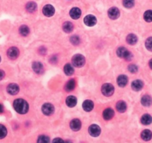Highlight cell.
<instances>
[{
	"label": "cell",
	"mask_w": 152,
	"mask_h": 143,
	"mask_svg": "<svg viewBox=\"0 0 152 143\" xmlns=\"http://www.w3.org/2000/svg\"><path fill=\"white\" fill-rule=\"evenodd\" d=\"M7 54H8V56L10 59L14 60L17 58V57L19 56V51L18 50V48H16V47H11V48H10L8 49Z\"/></svg>",
	"instance_id": "7"
},
{
	"label": "cell",
	"mask_w": 152,
	"mask_h": 143,
	"mask_svg": "<svg viewBox=\"0 0 152 143\" xmlns=\"http://www.w3.org/2000/svg\"><path fill=\"white\" fill-rule=\"evenodd\" d=\"M37 142L40 143L49 142V138L48 136H39V138H38Z\"/></svg>",
	"instance_id": "35"
},
{
	"label": "cell",
	"mask_w": 152,
	"mask_h": 143,
	"mask_svg": "<svg viewBox=\"0 0 152 143\" xmlns=\"http://www.w3.org/2000/svg\"><path fill=\"white\" fill-rule=\"evenodd\" d=\"M7 135V129L4 125L0 124V139H3Z\"/></svg>",
	"instance_id": "32"
},
{
	"label": "cell",
	"mask_w": 152,
	"mask_h": 143,
	"mask_svg": "<svg viewBox=\"0 0 152 143\" xmlns=\"http://www.w3.org/2000/svg\"><path fill=\"white\" fill-rule=\"evenodd\" d=\"M144 19L146 22H152V11L151 10H148V11H146L144 14Z\"/></svg>",
	"instance_id": "29"
},
{
	"label": "cell",
	"mask_w": 152,
	"mask_h": 143,
	"mask_svg": "<svg viewBox=\"0 0 152 143\" xmlns=\"http://www.w3.org/2000/svg\"><path fill=\"white\" fill-rule=\"evenodd\" d=\"M114 116V111L111 108H107L103 112V117L105 120H110Z\"/></svg>",
	"instance_id": "14"
},
{
	"label": "cell",
	"mask_w": 152,
	"mask_h": 143,
	"mask_svg": "<svg viewBox=\"0 0 152 143\" xmlns=\"http://www.w3.org/2000/svg\"><path fill=\"white\" fill-rule=\"evenodd\" d=\"M70 17L74 20H78L81 15V11L79 8H73L70 11Z\"/></svg>",
	"instance_id": "13"
},
{
	"label": "cell",
	"mask_w": 152,
	"mask_h": 143,
	"mask_svg": "<svg viewBox=\"0 0 152 143\" xmlns=\"http://www.w3.org/2000/svg\"><path fill=\"white\" fill-rule=\"evenodd\" d=\"M141 137L143 140H145V141H148V140H150L152 137L151 131H149V130H145V131H143V132H142Z\"/></svg>",
	"instance_id": "22"
},
{
	"label": "cell",
	"mask_w": 152,
	"mask_h": 143,
	"mask_svg": "<svg viewBox=\"0 0 152 143\" xmlns=\"http://www.w3.org/2000/svg\"><path fill=\"white\" fill-rule=\"evenodd\" d=\"M7 90H8V93L11 95H17L19 90V86L16 84H11L8 86Z\"/></svg>",
	"instance_id": "10"
},
{
	"label": "cell",
	"mask_w": 152,
	"mask_h": 143,
	"mask_svg": "<svg viewBox=\"0 0 152 143\" xmlns=\"http://www.w3.org/2000/svg\"><path fill=\"white\" fill-rule=\"evenodd\" d=\"M108 16L110 19L116 20L119 17V11L117 8H111L108 11Z\"/></svg>",
	"instance_id": "12"
},
{
	"label": "cell",
	"mask_w": 152,
	"mask_h": 143,
	"mask_svg": "<svg viewBox=\"0 0 152 143\" xmlns=\"http://www.w3.org/2000/svg\"><path fill=\"white\" fill-rule=\"evenodd\" d=\"M64 72L66 75H72L74 73V69L71 64H67L64 66Z\"/></svg>",
	"instance_id": "28"
},
{
	"label": "cell",
	"mask_w": 152,
	"mask_h": 143,
	"mask_svg": "<svg viewBox=\"0 0 152 143\" xmlns=\"http://www.w3.org/2000/svg\"><path fill=\"white\" fill-rule=\"evenodd\" d=\"M72 64L75 67H81L85 64V58L81 55H76L72 58Z\"/></svg>",
	"instance_id": "3"
},
{
	"label": "cell",
	"mask_w": 152,
	"mask_h": 143,
	"mask_svg": "<svg viewBox=\"0 0 152 143\" xmlns=\"http://www.w3.org/2000/svg\"><path fill=\"white\" fill-rule=\"evenodd\" d=\"M84 22L88 26H93L96 24L97 20H96V17H94L93 15H87L85 17Z\"/></svg>",
	"instance_id": "9"
},
{
	"label": "cell",
	"mask_w": 152,
	"mask_h": 143,
	"mask_svg": "<svg viewBox=\"0 0 152 143\" xmlns=\"http://www.w3.org/2000/svg\"><path fill=\"white\" fill-rule=\"evenodd\" d=\"M89 133L92 136H99L101 134L100 127L98 126L97 124H92L89 128Z\"/></svg>",
	"instance_id": "5"
},
{
	"label": "cell",
	"mask_w": 152,
	"mask_h": 143,
	"mask_svg": "<svg viewBox=\"0 0 152 143\" xmlns=\"http://www.w3.org/2000/svg\"><path fill=\"white\" fill-rule=\"evenodd\" d=\"M70 41L74 45H79L80 43V39L78 36H72L70 38Z\"/></svg>",
	"instance_id": "34"
},
{
	"label": "cell",
	"mask_w": 152,
	"mask_h": 143,
	"mask_svg": "<svg viewBox=\"0 0 152 143\" xmlns=\"http://www.w3.org/2000/svg\"><path fill=\"white\" fill-rule=\"evenodd\" d=\"M102 92L106 96H110L114 92V87L110 84H105L102 86Z\"/></svg>",
	"instance_id": "4"
},
{
	"label": "cell",
	"mask_w": 152,
	"mask_h": 143,
	"mask_svg": "<svg viewBox=\"0 0 152 143\" xmlns=\"http://www.w3.org/2000/svg\"><path fill=\"white\" fill-rule=\"evenodd\" d=\"M149 66H150V68L152 69V59L151 60L150 62H149Z\"/></svg>",
	"instance_id": "39"
},
{
	"label": "cell",
	"mask_w": 152,
	"mask_h": 143,
	"mask_svg": "<svg viewBox=\"0 0 152 143\" xmlns=\"http://www.w3.org/2000/svg\"><path fill=\"white\" fill-rule=\"evenodd\" d=\"M32 68H33L34 71L37 74L42 73L43 72V66L41 63L40 62H35L32 66Z\"/></svg>",
	"instance_id": "17"
},
{
	"label": "cell",
	"mask_w": 152,
	"mask_h": 143,
	"mask_svg": "<svg viewBox=\"0 0 152 143\" xmlns=\"http://www.w3.org/2000/svg\"><path fill=\"white\" fill-rule=\"evenodd\" d=\"M75 81L74 79H71L66 83V86H65V90H66V92H70V91H72L75 89Z\"/></svg>",
	"instance_id": "19"
},
{
	"label": "cell",
	"mask_w": 152,
	"mask_h": 143,
	"mask_svg": "<svg viewBox=\"0 0 152 143\" xmlns=\"http://www.w3.org/2000/svg\"><path fill=\"white\" fill-rule=\"evenodd\" d=\"M14 107L15 110L19 114H25L28 110V104L25 100L18 98L14 102Z\"/></svg>",
	"instance_id": "1"
},
{
	"label": "cell",
	"mask_w": 152,
	"mask_h": 143,
	"mask_svg": "<svg viewBox=\"0 0 152 143\" xmlns=\"http://www.w3.org/2000/svg\"><path fill=\"white\" fill-rule=\"evenodd\" d=\"M43 13L46 17H52L55 14V8L52 5H46L43 8Z\"/></svg>",
	"instance_id": "8"
},
{
	"label": "cell",
	"mask_w": 152,
	"mask_h": 143,
	"mask_svg": "<svg viewBox=\"0 0 152 143\" xmlns=\"http://www.w3.org/2000/svg\"><path fill=\"white\" fill-rule=\"evenodd\" d=\"M123 5L127 8H130L134 5V0H123Z\"/></svg>",
	"instance_id": "31"
},
{
	"label": "cell",
	"mask_w": 152,
	"mask_h": 143,
	"mask_svg": "<svg viewBox=\"0 0 152 143\" xmlns=\"http://www.w3.org/2000/svg\"><path fill=\"white\" fill-rule=\"evenodd\" d=\"M19 33H20L21 35L25 37V36H27L29 34V28L26 25H22L20 28H19Z\"/></svg>",
	"instance_id": "30"
},
{
	"label": "cell",
	"mask_w": 152,
	"mask_h": 143,
	"mask_svg": "<svg viewBox=\"0 0 152 143\" xmlns=\"http://www.w3.org/2000/svg\"><path fill=\"white\" fill-rule=\"evenodd\" d=\"M141 102L143 104V105L145 106V107H149L152 104V98L149 95H144L142 98Z\"/></svg>",
	"instance_id": "21"
},
{
	"label": "cell",
	"mask_w": 152,
	"mask_h": 143,
	"mask_svg": "<svg viewBox=\"0 0 152 143\" xmlns=\"http://www.w3.org/2000/svg\"><path fill=\"white\" fill-rule=\"evenodd\" d=\"M4 76H5V72L2 70H0V81L4 78Z\"/></svg>",
	"instance_id": "37"
},
{
	"label": "cell",
	"mask_w": 152,
	"mask_h": 143,
	"mask_svg": "<svg viewBox=\"0 0 152 143\" xmlns=\"http://www.w3.org/2000/svg\"><path fill=\"white\" fill-rule=\"evenodd\" d=\"M66 103L68 107H73L77 104V99L75 96H69L66 100Z\"/></svg>",
	"instance_id": "20"
},
{
	"label": "cell",
	"mask_w": 152,
	"mask_h": 143,
	"mask_svg": "<svg viewBox=\"0 0 152 143\" xmlns=\"http://www.w3.org/2000/svg\"><path fill=\"white\" fill-rule=\"evenodd\" d=\"M116 109L120 113H124L125 111L127 109V105L125 103L122 101H120L116 104Z\"/></svg>",
	"instance_id": "23"
},
{
	"label": "cell",
	"mask_w": 152,
	"mask_h": 143,
	"mask_svg": "<svg viewBox=\"0 0 152 143\" xmlns=\"http://www.w3.org/2000/svg\"><path fill=\"white\" fill-rule=\"evenodd\" d=\"M127 42L130 45H134L137 42V37L133 34H129L127 37Z\"/></svg>",
	"instance_id": "25"
},
{
	"label": "cell",
	"mask_w": 152,
	"mask_h": 143,
	"mask_svg": "<svg viewBox=\"0 0 152 143\" xmlns=\"http://www.w3.org/2000/svg\"><path fill=\"white\" fill-rule=\"evenodd\" d=\"M81 123L79 119H75L72 120V121L70 122V128L72 131H78L81 129Z\"/></svg>",
	"instance_id": "11"
},
{
	"label": "cell",
	"mask_w": 152,
	"mask_h": 143,
	"mask_svg": "<svg viewBox=\"0 0 152 143\" xmlns=\"http://www.w3.org/2000/svg\"><path fill=\"white\" fill-rule=\"evenodd\" d=\"M128 70L130 72H132V73H135V72H137V70H138V68H137V66H136V65L131 64V65H130L128 66Z\"/></svg>",
	"instance_id": "36"
},
{
	"label": "cell",
	"mask_w": 152,
	"mask_h": 143,
	"mask_svg": "<svg viewBox=\"0 0 152 143\" xmlns=\"http://www.w3.org/2000/svg\"><path fill=\"white\" fill-rule=\"evenodd\" d=\"M118 85L121 87H124L128 84V78L126 75H119L117 78Z\"/></svg>",
	"instance_id": "16"
},
{
	"label": "cell",
	"mask_w": 152,
	"mask_h": 143,
	"mask_svg": "<svg viewBox=\"0 0 152 143\" xmlns=\"http://www.w3.org/2000/svg\"><path fill=\"white\" fill-rule=\"evenodd\" d=\"M0 61H1V58H0Z\"/></svg>",
	"instance_id": "41"
},
{
	"label": "cell",
	"mask_w": 152,
	"mask_h": 143,
	"mask_svg": "<svg viewBox=\"0 0 152 143\" xmlns=\"http://www.w3.org/2000/svg\"><path fill=\"white\" fill-rule=\"evenodd\" d=\"M54 110H55V108H54L53 105L51 104H49V103L43 104L42 107L43 113L46 116L52 115L54 113Z\"/></svg>",
	"instance_id": "6"
},
{
	"label": "cell",
	"mask_w": 152,
	"mask_h": 143,
	"mask_svg": "<svg viewBox=\"0 0 152 143\" xmlns=\"http://www.w3.org/2000/svg\"><path fill=\"white\" fill-rule=\"evenodd\" d=\"M2 112H3V107H2V104H0V113Z\"/></svg>",
	"instance_id": "38"
},
{
	"label": "cell",
	"mask_w": 152,
	"mask_h": 143,
	"mask_svg": "<svg viewBox=\"0 0 152 143\" xmlns=\"http://www.w3.org/2000/svg\"><path fill=\"white\" fill-rule=\"evenodd\" d=\"M93 107H94V104L93 102L90 100H86L83 103V108L85 111H91L93 109Z\"/></svg>",
	"instance_id": "18"
},
{
	"label": "cell",
	"mask_w": 152,
	"mask_h": 143,
	"mask_svg": "<svg viewBox=\"0 0 152 143\" xmlns=\"http://www.w3.org/2000/svg\"><path fill=\"white\" fill-rule=\"evenodd\" d=\"M53 141L54 142H55V141H63V140L61 139H54Z\"/></svg>",
	"instance_id": "40"
},
{
	"label": "cell",
	"mask_w": 152,
	"mask_h": 143,
	"mask_svg": "<svg viewBox=\"0 0 152 143\" xmlns=\"http://www.w3.org/2000/svg\"><path fill=\"white\" fill-rule=\"evenodd\" d=\"M131 87L133 90L140 91L143 87V82L142 81H140V80H136V81H133Z\"/></svg>",
	"instance_id": "15"
},
{
	"label": "cell",
	"mask_w": 152,
	"mask_h": 143,
	"mask_svg": "<svg viewBox=\"0 0 152 143\" xmlns=\"http://www.w3.org/2000/svg\"><path fill=\"white\" fill-rule=\"evenodd\" d=\"M63 31L66 33L72 32V30H73V25H72V22H64V24H63Z\"/></svg>",
	"instance_id": "26"
},
{
	"label": "cell",
	"mask_w": 152,
	"mask_h": 143,
	"mask_svg": "<svg viewBox=\"0 0 152 143\" xmlns=\"http://www.w3.org/2000/svg\"><path fill=\"white\" fill-rule=\"evenodd\" d=\"M117 55L119 58H124L127 61H130L132 58V54L125 47H120L117 49Z\"/></svg>",
	"instance_id": "2"
},
{
	"label": "cell",
	"mask_w": 152,
	"mask_h": 143,
	"mask_svg": "<svg viewBox=\"0 0 152 143\" xmlns=\"http://www.w3.org/2000/svg\"><path fill=\"white\" fill-rule=\"evenodd\" d=\"M26 10L28 12H34V11H35L37 10V4L33 2H28L26 5Z\"/></svg>",
	"instance_id": "27"
},
{
	"label": "cell",
	"mask_w": 152,
	"mask_h": 143,
	"mask_svg": "<svg viewBox=\"0 0 152 143\" xmlns=\"http://www.w3.org/2000/svg\"><path fill=\"white\" fill-rule=\"evenodd\" d=\"M141 122L145 125H148L152 122V117L148 114H146L142 117Z\"/></svg>",
	"instance_id": "24"
},
{
	"label": "cell",
	"mask_w": 152,
	"mask_h": 143,
	"mask_svg": "<svg viewBox=\"0 0 152 143\" xmlns=\"http://www.w3.org/2000/svg\"><path fill=\"white\" fill-rule=\"evenodd\" d=\"M146 46L148 50L152 51V38H148L146 42Z\"/></svg>",
	"instance_id": "33"
}]
</instances>
